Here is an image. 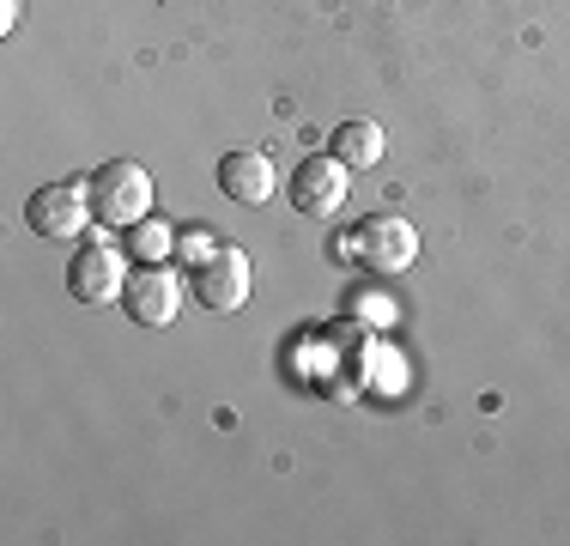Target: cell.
Wrapping results in <instances>:
<instances>
[{"label":"cell","mask_w":570,"mask_h":546,"mask_svg":"<svg viewBox=\"0 0 570 546\" xmlns=\"http://www.w3.org/2000/svg\"><path fill=\"white\" fill-rule=\"evenodd\" d=\"M91 213H98V225H140V218H153V176H146V164L134 158H110L91 170Z\"/></svg>","instance_id":"6da1fadb"},{"label":"cell","mask_w":570,"mask_h":546,"mask_svg":"<svg viewBox=\"0 0 570 546\" xmlns=\"http://www.w3.org/2000/svg\"><path fill=\"white\" fill-rule=\"evenodd\" d=\"M346 255L364 262L371 273H406L419 262V231H413V218H401V213H371L346 237Z\"/></svg>","instance_id":"7a4b0ae2"},{"label":"cell","mask_w":570,"mask_h":546,"mask_svg":"<svg viewBox=\"0 0 570 546\" xmlns=\"http://www.w3.org/2000/svg\"><path fill=\"white\" fill-rule=\"evenodd\" d=\"M67 292H73L79 304H110V298L128 292V255H121L110 237L91 231L73 250V262H67Z\"/></svg>","instance_id":"3957f363"},{"label":"cell","mask_w":570,"mask_h":546,"mask_svg":"<svg viewBox=\"0 0 570 546\" xmlns=\"http://www.w3.org/2000/svg\"><path fill=\"white\" fill-rule=\"evenodd\" d=\"M285 195H292V207L304 218H328L346 207L352 195V164L334 158V153H309L304 164L292 170V183H285Z\"/></svg>","instance_id":"277c9868"},{"label":"cell","mask_w":570,"mask_h":546,"mask_svg":"<svg viewBox=\"0 0 570 546\" xmlns=\"http://www.w3.org/2000/svg\"><path fill=\"white\" fill-rule=\"evenodd\" d=\"M86 218L91 213V183H43L31 201H24V225L49 243H67V237H86Z\"/></svg>","instance_id":"5b68a950"},{"label":"cell","mask_w":570,"mask_h":546,"mask_svg":"<svg viewBox=\"0 0 570 546\" xmlns=\"http://www.w3.org/2000/svg\"><path fill=\"white\" fill-rule=\"evenodd\" d=\"M249 285H255V267H249V255H243L237 243H225L213 262H200L195 273H188V292H195L207 310H219V316L249 304Z\"/></svg>","instance_id":"8992f818"},{"label":"cell","mask_w":570,"mask_h":546,"mask_svg":"<svg viewBox=\"0 0 570 546\" xmlns=\"http://www.w3.org/2000/svg\"><path fill=\"white\" fill-rule=\"evenodd\" d=\"M121 310H128L140 328H170L176 310H183V273H170L165 262H158V267H134L128 292H121Z\"/></svg>","instance_id":"52a82bcc"},{"label":"cell","mask_w":570,"mask_h":546,"mask_svg":"<svg viewBox=\"0 0 570 546\" xmlns=\"http://www.w3.org/2000/svg\"><path fill=\"white\" fill-rule=\"evenodd\" d=\"M219 188L237 201V207H267L274 188H279V170H274V158H267L262 146H230V153L219 158Z\"/></svg>","instance_id":"ba28073f"},{"label":"cell","mask_w":570,"mask_h":546,"mask_svg":"<svg viewBox=\"0 0 570 546\" xmlns=\"http://www.w3.org/2000/svg\"><path fill=\"white\" fill-rule=\"evenodd\" d=\"M328 153L346 158L352 170H371V164H383L389 140H383V128H376V121H341V128L328 134Z\"/></svg>","instance_id":"9c48e42d"},{"label":"cell","mask_w":570,"mask_h":546,"mask_svg":"<svg viewBox=\"0 0 570 546\" xmlns=\"http://www.w3.org/2000/svg\"><path fill=\"white\" fill-rule=\"evenodd\" d=\"M128 255L140 267H158L176 255V225H165V218H140V225H128Z\"/></svg>","instance_id":"30bf717a"},{"label":"cell","mask_w":570,"mask_h":546,"mask_svg":"<svg viewBox=\"0 0 570 546\" xmlns=\"http://www.w3.org/2000/svg\"><path fill=\"white\" fill-rule=\"evenodd\" d=\"M219 250H225V243L213 237L207 225H188V231H176V255H183V262H188V273H195L200 262H213V255H219Z\"/></svg>","instance_id":"8fae6325"},{"label":"cell","mask_w":570,"mask_h":546,"mask_svg":"<svg viewBox=\"0 0 570 546\" xmlns=\"http://www.w3.org/2000/svg\"><path fill=\"white\" fill-rule=\"evenodd\" d=\"M12 25H19V0H0V37H7Z\"/></svg>","instance_id":"7c38bea8"}]
</instances>
